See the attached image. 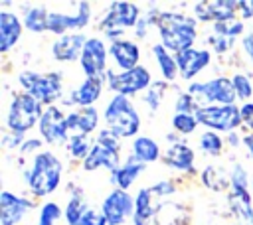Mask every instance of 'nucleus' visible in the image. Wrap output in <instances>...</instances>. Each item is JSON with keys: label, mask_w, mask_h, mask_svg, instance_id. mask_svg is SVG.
<instances>
[{"label": "nucleus", "mask_w": 253, "mask_h": 225, "mask_svg": "<svg viewBox=\"0 0 253 225\" xmlns=\"http://www.w3.org/2000/svg\"><path fill=\"white\" fill-rule=\"evenodd\" d=\"M164 162L172 170H192L194 168V150L182 142H176L166 150Z\"/></svg>", "instance_id": "b1692460"}, {"label": "nucleus", "mask_w": 253, "mask_h": 225, "mask_svg": "<svg viewBox=\"0 0 253 225\" xmlns=\"http://www.w3.org/2000/svg\"><path fill=\"white\" fill-rule=\"evenodd\" d=\"M241 18H253V0H239Z\"/></svg>", "instance_id": "79ce46f5"}, {"label": "nucleus", "mask_w": 253, "mask_h": 225, "mask_svg": "<svg viewBox=\"0 0 253 225\" xmlns=\"http://www.w3.org/2000/svg\"><path fill=\"white\" fill-rule=\"evenodd\" d=\"M243 49H245V53L249 55V59L253 63V34H247L243 38Z\"/></svg>", "instance_id": "c03bdc74"}, {"label": "nucleus", "mask_w": 253, "mask_h": 225, "mask_svg": "<svg viewBox=\"0 0 253 225\" xmlns=\"http://www.w3.org/2000/svg\"><path fill=\"white\" fill-rule=\"evenodd\" d=\"M156 28H158L162 45L174 53L190 49L198 36L196 20L180 12H160L156 20Z\"/></svg>", "instance_id": "f257e3e1"}, {"label": "nucleus", "mask_w": 253, "mask_h": 225, "mask_svg": "<svg viewBox=\"0 0 253 225\" xmlns=\"http://www.w3.org/2000/svg\"><path fill=\"white\" fill-rule=\"evenodd\" d=\"M61 217V207L53 201H47L42 211H40V217H38V225H53L57 219Z\"/></svg>", "instance_id": "c9c22d12"}, {"label": "nucleus", "mask_w": 253, "mask_h": 225, "mask_svg": "<svg viewBox=\"0 0 253 225\" xmlns=\"http://www.w3.org/2000/svg\"><path fill=\"white\" fill-rule=\"evenodd\" d=\"M241 120L253 130V103H245L241 107Z\"/></svg>", "instance_id": "ea45409f"}, {"label": "nucleus", "mask_w": 253, "mask_h": 225, "mask_svg": "<svg viewBox=\"0 0 253 225\" xmlns=\"http://www.w3.org/2000/svg\"><path fill=\"white\" fill-rule=\"evenodd\" d=\"M22 22L16 14L2 10L0 12V51L6 53L22 36Z\"/></svg>", "instance_id": "412c9836"}, {"label": "nucleus", "mask_w": 253, "mask_h": 225, "mask_svg": "<svg viewBox=\"0 0 253 225\" xmlns=\"http://www.w3.org/2000/svg\"><path fill=\"white\" fill-rule=\"evenodd\" d=\"M85 41L87 38L83 34H65V36H59L53 45H51V53L57 61H63V63H69V61H75L77 57H81V51L85 47Z\"/></svg>", "instance_id": "a211bd4d"}, {"label": "nucleus", "mask_w": 253, "mask_h": 225, "mask_svg": "<svg viewBox=\"0 0 253 225\" xmlns=\"http://www.w3.org/2000/svg\"><path fill=\"white\" fill-rule=\"evenodd\" d=\"M103 93V75L99 77H87L71 95L73 105H79L81 109L85 107H93L95 101H99Z\"/></svg>", "instance_id": "4be33fe9"}, {"label": "nucleus", "mask_w": 253, "mask_h": 225, "mask_svg": "<svg viewBox=\"0 0 253 225\" xmlns=\"http://www.w3.org/2000/svg\"><path fill=\"white\" fill-rule=\"evenodd\" d=\"M91 10L89 2H79L75 14H61V12H49L47 16V32L65 36L69 30H81L89 24Z\"/></svg>", "instance_id": "f8f14e48"}, {"label": "nucleus", "mask_w": 253, "mask_h": 225, "mask_svg": "<svg viewBox=\"0 0 253 225\" xmlns=\"http://www.w3.org/2000/svg\"><path fill=\"white\" fill-rule=\"evenodd\" d=\"M202 178H204V184H206L208 188H211V189H221V188H223V189H225V180H219L215 166H208V168L204 170Z\"/></svg>", "instance_id": "4c0bfd02"}, {"label": "nucleus", "mask_w": 253, "mask_h": 225, "mask_svg": "<svg viewBox=\"0 0 253 225\" xmlns=\"http://www.w3.org/2000/svg\"><path fill=\"white\" fill-rule=\"evenodd\" d=\"M245 30L243 22L241 20H225V22H217L213 24V34L215 36H221V38H227V39H235L237 36H241Z\"/></svg>", "instance_id": "2f4dec72"}, {"label": "nucleus", "mask_w": 253, "mask_h": 225, "mask_svg": "<svg viewBox=\"0 0 253 225\" xmlns=\"http://www.w3.org/2000/svg\"><path fill=\"white\" fill-rule=\"evenodd\" d=\"M198 124H200V122H198L196 114L176 112V114L172 116V126H174L178 132H182V134H190V132H194Z\"/></svg>", "instance_id": "72a5a7b5"}, {"label": "nucleus", "mask_w": 253, "mask_h": 225, "mask_svg": "<svg viewBox=\"0 0 253 225\" xmlns=\"http://www.w3.org/2000/svg\"><path fill=\"white\" fill-rule=\"evenodd\" d=\"M67 225H109L103 213L91 209L83 197H71L65 205Z\"/></svg>", "instance_id": "dca6fc26"}, {"label": "nucleus", "mask_w": 253, "mask_h": 225, "mask_svg": "<svg viewBox=\"0 0 253 225\" xmlns=\"http://www.w3.org/2000/svg\"><path fill=\"white\" fill-rule=\"evenodd\" d=\"M231 81H233L237 99H243V101H245V99H249V97L253 95V83H251V79H249L247 75L235 73V75L231 77Z\"/></svg>", "instance_id": "f704fd0d"}, {"label": "nucleus", "mask_w": 253, "mask_h": 225, "mask_svg": "<svg viewBox=\"0 0 253 225\" xmlns=\"http://www.w3.org/2000/svg\"><path fill=\"white\" fill-rule=\"evenodd\" d=\"M18 81L26 89V93H30L36 101L47 107H51V103L63 93V81L59 71H51L45 75H40L36 71H22Z\"/></svg>", "instance_id": "20e7f679"}, {"label": "nucleus", "mask_w": 253, "mask_h": 225, "mask_svg": "<svg viewBox=\"0 0 253 225\" xmlns=\"http://www.w3.org/2000/svg\"><path fill=\"white\" fill-rule=\"evenodd\" d=\"M210 51L208 49H184L180 53H176V61H178V69H180V75L184 79H192L196 77L204 67L210 65Z\"/></svg>", "instance_id": "6ab92c4d"}, {"label": "nucleus", "mask_w": 253, "mask_h": 225, "mask_svg": "<svg viewBox=\"0 0 253 225\" xmlns=\"http://www.w3.org/2000/svg\"><path fill=\"white\" fill-rule=\"evenodd\" d=\"M229 205L239 219L241 225H253V205H251V193H231Z\"/></svg>", "instance_id": "c85d7f7f"}, {"label": "nucleus", "mask_w": 253, "mask_h": 225, "mask_svg": "<svg viewBox=\"0 0 253 225\" xmlns=\"http://www.w3.org/2000/svg\"><path fill=\"white\" fill-rule=\"evenodd\" d=\"M91 142L87 138V134H69L67 138V150L73 158H87V154L91 152Z\"/></svg>", "instance_id": "7c9ffc66"}, {"label": "nucleus", "mask_w": 253, "mask_h": 225, "mask_svg": "<svg viewBox=\"0 0 253 225\" xmlns=\"http://www.w3.org/2000/svg\"><path fill=\"white\" fill-rule=\"evenodd\" d=\"M40 132L47 144H59L69 138L67 130V116L57 107H47L40 118Z\"/></svg>", "instance_id": "ddd939ff"}, {"label": "nucleus", "mask_w": 253, "mask_h": 225, "mask_svg": "<svg viewBox=\"0 0 253 225\" xmlns=\"http://www.w3.org/2000/svg\"><path fill=\"white\" fill-rule=\"evenodd\" d=\"M196 118L200 124L210 126L211 130H233L237 128L241 120V109L235 105H206L196 111Z\"/></svg>", "instance_id": "0eeeda50"}, {"label": "nucleus", "mask_w": 253, "mask_h": 225, "mask_svg": "<svg viewBox=\"0 0 253 225\" xmlns=\"http://www.w3.org/2000/svg\"><path fill=\"white\" fill-rule=\"evenodd\" d=\"M174 107H176V112H184V114H196V111L200 109V105L190 93H182Z\"/></svg>", "instance_id": "e433bc0d"}, {"label": "nucleus", "mask_w": 253, "mask_h": 225, "mask_svg": "<svg viewBox=\"0 0 253 225\" xmlns=\"http://www.w3.org/2000/svg\"><path fill=\"white\" fill-rule=\"evenodd\" d=\"M111 55H113L115 63L123 71H128V69L138 67L140 49L130 39H113V43H111Z\"/></svg>", "instance_id": "aec40b11"}, {"label": "nucleus", "mask_w": 253, "mask_h": 225, "mask_svg": "<svg viewBox=\"0 0 253 225\" xmlns=\"http://www.w3.org/2000/svg\"><path fill=\"white\" fill-rule=\"evenodd\" d=\"M101 213L105 215L109 225H121L123 221H126V217H132L134 213V199L128 195V191L125 189H113L101 207Z\"/></svg>", "instance_id": "9b49d317"}, {"label": "nucleus", "mask_w": 253, "mask_h": 225, "mask_svg": "<svg viewBox=\"0 0 253 225\" xmlns=\"http://www.w3.org/2000/svg\"><path fill=\"white\" fill-rule=\"evenodd\" d=\"M61 162L53 152H38L28 172V188L34 195L43 197L57 189L61 182Z\"/></svg>", "instance_id": "f03ea898"}, {"label": "nucleus", "mask_w": 253, "mask_h": 225, "mask_svg": "<svg viewBox=\"0 0 253 225\" xmlns=\"http://www.w3.org/2000/svg\"><path fill=\"white\" fill-rule=\"evenodd\" d=\"M79 63H81V69L87 77H99L107 65V47H105L103 39L87 38L85 47H83L81 57H79Z\"/></svg>", "instance_id": "4468645a"}, {"label": "nucleus", "mask_w": 253, "mask_h": 225, "mask_svg": "<svg viewBox=\"0 0 253 225\" xmlns=\"http://www.w3.org/2000/svg\"><path fill=\"white\" fill-rule=\"evenodd\" d=\"M144 170V164L142 162H138L132 154H130V158L115 172V182H117V186H119V189H128L132 184H134V180L138 178V174Z\"/></svg>", "instance_id": "bb28decb"}, {"label": "nucleus", "mask_w": 253, "mask_h": 225, "mask_svg": "<svg viewBox=\"0 0 253 225\" xmlns=\"http://www.w3.org/2000/svg\"><path fill=\"white\" fill-rule=\"evenodd\" d=\"M200 148L210 154V156H217L223 148V140L213 132V130H206L202 136H200Z\"/></svg>", "instance_id": "473e14b6"}, {"label": "nucleus", "mask_w": 253, "mask_h": 225, "mask_svg": "<svg viewBox=\"0 0 253 225\" xmlns=\"http://www.w3.org/2000/svg\"><path fill=\"white\" fill-rule=\"evenodd\" d=\"M32 207H34V201L18 197V195L4 189L0 193V223L2 225H16L22 221L26 211Z\"/></svg>", "instance_id": "f3484780"}, {"label": "nucleus", "mask_w": 253, "mask_h": 225, "mask_svg": "<svg viewBox=\"0 0 253 225\" xmlns=\"http://www.w3.org/2000/svg\"><path fill=\"white\" fill-rule=\"evenodd\" d=\"M152 53H154V59H156V65H158V69H160L162 77H164L166 81H174V79H176V75L180 73L176 57H174V55H172V53H170L162 43L152 45Z\"/></svg>", "instance_id": "393cba45"}, {"label": "nucleus", "mask_w": 253, "mask_h": 225, "mask_svg": "<svg viewBox=\"0 0 253 225\" xmlns=\"http://www.w3.org/2000/svg\"><path fill=\"white\" fill-rule=\"evenodd\" d=\"M107 168L109 172H117L119 166V136H115L111 130H101L97 140L91 146V152L83 160V168L87 172L97 168Z\"/></svg>", "instance_id": "39448f33"}, {"label": "nucleus", "mask_w": 253, "mask_h": 225, "mask_svg": "<svg viewBox=\"0 0 253 225\" xmlns=\"http://www.w3.org/2000/svg\"><path fill=\"white\" fill-rule=\"evenodd\" d=\"M251 188H253V182H251Z\"/></svg>", "instance_id": "49530a36"}, {"label": "nucleus", "mask_w": 253, "mask_h": 225, "mask_svg": "<svg viewBox=\"0 0 253 225\" xmlns=\"http://www.w3.org/2000/svg\"><path fill=\"white\" fill-rule=\"evenodd\" d=\"M162 93H164V83H154V87L148 89V93L144 95V101L148 103V107H150L152 111L158 109V103H160V95H162Z\"/></svg>", "instance_id": "58836bf2"}, {"label": "nucleus", "mask_w": 253, "mask_h": 225, "mask_svg": "<svg viewBox=\"0 0 253 225\" xmlns=\"http://www.w3.org/2000/svg\"><path fill=\"white\" fill-rule=\"evenodd\" d=\"M243 144L247 146V150H249V156L253 158V134H247V136H243Z\"/></svg>", "instance_id": "a18cd8bd"}, {"label": "nucleus", "mask_w": 253, "mask_h": 225, "mask_svg": "<svg viewBox=\"0 0 253 225\" xmlns=\"http://www.w3.org/2000/svg\"><path fill=\"white\" fill-rule=\"evenodd\" d=\"M152 191L150 188H144L136 193L134 197V213H132V223L134 225H148L152 219Z\"/></svg>", "instance_id": "a878e982"}, {"label": "nucleus", "mask_w": 253, "mask_h": 225, "mask_svg": "<svg viewBox=\"0 0 253 225\" xmlns=\"http://www.w3.org/2000/svg\"><path fill=\"white\" fill-rule=\"evenodd\" d=\"M132 156L146 164V162H156L160 158V146L156 140H152L150 136H138L132 142Z\"/></svg>", "instance_id": "cd10ccee"}, {"label": "nucleus", "mask_w": 253, "mask_h": 225, "mask_svg": "<svg viewBox=\"0 0 253 225\" xmlns=\"http://www.w3.org/2000/svg\"><path fill=\"white\" fill-rule=\"evenodd\" d=\"M99 114H97V109L95 107H85V109H79L71 114H67V130L71 134H89L97 128V120Z\"/></svg>", "instance_id": "5701e85b"}, {"label": "nucleus", "mask_w": 253, "mask_h": 225, "mask_svg": "<svg viewBox=\"0 0 253 225\" xmlns=\"http://www.w3.org/2000/svg\"><path fill=\"white\" fill-rule=\"evenodd\" d=\"M40 146H42V140H38V138L26 140V142L20 146V152H22V154H30V150H38Z\"/></svg>", "instance_id": "37998d69"}, {"label": "nucleus", "mask_w": 253, "mask_h": 225, "mask_svg": "<svg viewBox=\"0 0 253 225\" xmlns=\"http://www.w3.org/2000/svg\"><path fill=\"white\" fill-rule=\"evenodd\" d=\"M105 122H107V130H111L119 138L134 136L140 128V116L134 105L130 103L128 97H123V95H115L107 103Z\"/></svg>", "instance_id": "7ed1b4c3"}, {"label": "nucleus", "mask_w": 253, "mask_h": 225, "mask_svg": "<svg viewBox=\"0 0 253 225\" xmlns=\"http://www.w3.org/2000/svg\"><path fill=\"white\" fill-rule=\"evenodd\" d=\"M192 97L200 99V107L204 103H219V105H233L235 101V87L233 81L227 77H215L206 83H192L188 87Z\"/></svg>", "instance_id": "1a4fd4ad"}, {"label": "nucleus", "mask_w": 253, "mask_h": 225, "mask_svg": "<svg viewBox=\"0 0 253 225\" xmlns=\"http://www.w3.org/2000/svg\"><path fill=\"white\" fill-rule=\"evenodd\" d=\"M138 16H140V10H138L136 4H132V2H113L107 10L105 18L101 20L99 28L107 36L117 38L125 30L134 28L138 24Z\"/></svg>", "instance_id": "6e6552de"}, {"label": "nucleus", "mask_w": 253, "mask_h": 225, "mask_svg": "<svg viewBox=\"0 0 253 225\" xmlns=\"http://www.w3.org/2000/svg\"><path fill=\"white\" fill-rule=\"evenodd\" d=\"M152 193H158V195H166V193H172L174 191V186L170 182H158L156 186L150 188Z\"/></svg>", "instance_id": "a19ab883"}, {"label": "nucleus", "mask_w": 253, "mask_h": 225, "mask_svg": "<svg viewBox=\"0 0 253 225\" xmlns=\"http://www.w3.org/2000/svg\"><path fill=\"white\" fill-rule=\"evenodd\" d=\"M47 16L49 12L42 6H34V8H26L24 10V26L34 32V34H40V32H47Z\"/></svg>", "instance_id": "c756f323"}, {"label": "nucleus", "mask_w": 253, "mask_h": 225, "mask_svg": "<svg viewBox=\"0 0 253 225\" xmlns=\"http://www.w3.org/2000/svg\"><path fill=\"white\" fill-rule=\"evenodd\" d=\"M42 114L43 111L40 101H36L30 93H18L14 95L8 111V128L16 134H24L36 122H40Z\"/></svg>", "instance_id": "423d86ee"}, {"label": "nucleus", "mask_w": 253, "mask_h": 225, "mask_svg": "<svg viewBox=\"0 0 253 225\" xmlns=\"http://www.w3.org/2000/svg\"><path fill=\"white\" fill-rule=\"evenodd\" d=\"M107 83H109V89L115 95L128 97V95H134L138 91H144L150 85V71L142 65H138L134 69H128V71H121V73L109 71L107 73Z\"/></svg>", "instance_id": "9d476101"}, {"label": "nucleus", "mask_w": 253, "mask_h": 225, "mask_svg": "<svg viewBox=\"0 0 253 225\" xmlns=\"http://www.w3.org/2000/svg\"><path fill=\"white\" fill-rule=\"evenodd\" d=\"M239 10V2L231 0H213V2H198L194 4V12L202 22H225L233 20Z\"/></svg>", "instance_id": "2eb2a0df"}]
</instances>
